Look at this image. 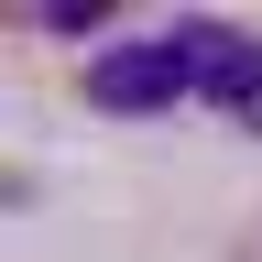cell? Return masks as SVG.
<instances>
[{
  "label": "cell",
  "mask_w": 262,
  "mask_h": 262,
  "mask_svg": "<svg viewBox=\"0 0 262 262\" xmlns=\"http://www.w3.org/2000/svg\"><path fill=\"white\" fill-rule=\"evenodd\" d=\"M175 55H186L196 98H219V110H241L262 131V33H241V22H175Z\"/></svg>",
  "instance_id": "6da1fadb"
},
{
  "label": "cell",
  "mask_w": 262,
  "mask_h": 262,
  "mask_svg": "<svg viewBox=\"0 0 262 262\" xmlns=\"http://www.w3.org/2000/svg\"><path fill=\"white\" fill-rule=\"evenodd\" d=\"M88 98H98V110H164V98H186V55H175V33H164V44H120V55H98V66H88Z\"/></svg>",
  "instance_id": "7a4b0ae2"
}]
</instances>
